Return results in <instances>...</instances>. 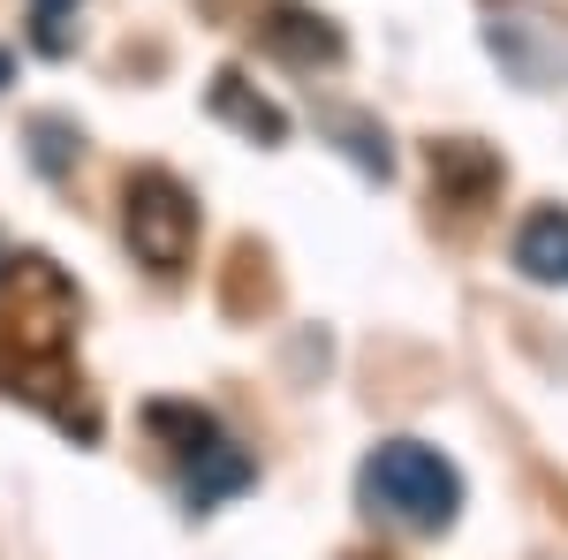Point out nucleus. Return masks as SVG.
Instances as JSON below:
<instances>
[{
	"label": "nucleus",
	"instance_id": "1",
	"mask_svg": "<svg viewBox=\"0 0 568 560\" xmlns=\"http://www.w3.org/2000/svg\"><path fill=\"white\" fill-rule=\"evenodd\" d=\"M356 492H364L372 516L402 522L417 538H439L463 516V470L439 447H425V439H379L364 455V470H356Z\"/></svg>",
	"mask_w": 568,
	"mask_h": 560
},
{
	"label": "nucleus",
	"instance_id": "2",
	"mask_svg": "<svg viewBox=\"0 0 568 560\" xmlns=\"http://www.w3.org/2000/svg\"><path fill=\"white\" fill-rule=\"evenodd\" d=\"M197 197L182 190V174L168 167H136L130 190H122V243H130L136 265H152L160 281H175V273H190V258H197Z\"/></svg>",
	"mask_w": 568,
	"mask_h": 560
},
{
	"label": "nucleus",
	"instance_id": "3",
	"mask_svg": "<svg viewBox=\"0 0 568 560\" xmlns=\"http://www.w3.org/2000/svg\"><path fill=\"white\" fill-rule=\"evenodd\" d=\"M258 39L273 45L281 61H296V69H334V61H342V31H334L318 8H304V0H273Z\"/></svg>",
	"mask_w": 568,
	"mask_h": 560
},
{
	"label": "nucleus",
	"instance_id": "4",
	"mask_svg": "<svg viewBox=\"0 0 568 560\" xmlns=\"http://www.w3.org/2000/svg\"><path fill=\"white\" fill-rule=\"evenodd\" d=\"M433 190H439V205L478 213L485 197L500 190V160L485 144H470V136H447V144H433Z\"/></svg>",
	"mask_w": 568,
	"mask_h": 560
},
{
	"label": "nucleus",
	"instance_id": "5",
	"mask_svg": "<svg viewBox=\"0 0 568 560\" xmlns=\"http://www.w3.org/2000/svg\"><path fill=\"white\" fill-rule=\"evenodd\" d=\"M516 273L538 281V288H568V213L561 205H538V213L516 227Z\"/></svg>",
	"mask_w": 568,
	"mask_h": 560
},
{
	"label": "nucleus",
	"instance_id": "6",
	"mask_svg": "<svg viewBox=\"0 0 568 560\" xmlns=\"http://www.w3.org/2000/svg\"><path fill=\"white\" fill-rule=\"evenodd\" d=\"M213 114L227 122V130H243L251 144H281V136H288V114H281L265 91H251L235 69H220V77H213Z\"/></svg>",
	"mask_w": 568,
	"mask_h": 560
},
{
	"label": "nucleus",
	"instance_id": "7",
	"mask_svg": "<svg viewBox=\"0 0 568 560\" xmlns=\"http://www.w3.org/2000/svg\"><path fill=\"white\" fill-rule=\"evenodd\" d=\"M251 477H258V470H251V455H243V447H227V439H213V447H197V455H190V485H182V500L205 516V508L227 500V492H243Z\"/></svg>",
	"mask_w": 568,
	"mask_h": 560
},
{
	"label": "nucleus",
	"instance_id": "8",
	"mask_svg": "<svg viewBox=\"0 0 568 560\" xmlns=\"http://www.w3.org/2000/svg\"><path fill=\"white\" fill-rule=\"evenodd\" d=\"M144 425L160 431V439H168V447H175L182 462H190V455H197V447H213V439H220L213 409H197V401H152V409H144Z\"/></svg>",
	"mask_w": 568,
	"mask_h": 560
},
{
	"label": "nucleus",
	"instance_id": "9",
	"mask_svg": "<svg viewBox=\"0 0 568 560\" xmlns=\"http://www.w3.org/2000/svg\"><path fill=\"white\" fill-rule=\"evenodd\" d=\"M77 8H84V0H31V45L61 61V53H69V23H77Z\"/></svg>",
	"mask_w": 568,
	"mask_h": 560
},
{
	"label": "nucleus",
	"instance_id": "10",
	"mask_svg": "<svg viewBox=\"0 0 568 560\" xmlns=\"http://www.w3.org/2000/svg\"><path fill=\"white\" fill-rule=\"evenodd\" d=\"M16 84V53H8V45H0V91Z\"/></svg>",
	"mask_w": 568,
	"mask_h": 560
},
{
	"label": "nucleus",
	"instance_id": "11",
	"mask_svg": "<svg viewBox=\"0 0 568 560\" xmlns=\"http://www.w3.org/2000/svg\"><path fill=\"white\" fill-rule=\"evenodd\" d=\"M8 265H16V258H8V243H0V288H8Z\"/></svg>",
	"mask_w": 568,
	"mask_h": 560
},
{
	"label": "nucleus",
	"instance_id": "12",
	"mask_svg": "<svg viewBox=\"0 0 568 560\" xmlns=\"http://www.w3.org/2000/svg\"><path fill=\"white\" fill-rule=\"evenodd\" d=\"M349 560H379V553H349Z\"/></svg>",
	"mask_w": 568,
	"mask_h": 560
}]
</instances>
